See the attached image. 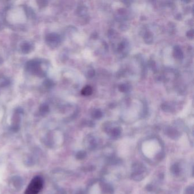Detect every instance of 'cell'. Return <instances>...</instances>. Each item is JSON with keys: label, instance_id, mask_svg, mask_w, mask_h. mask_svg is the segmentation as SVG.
I'll list each match as a JSON object with an SVG mask.
<instances>
[{"label": "cell", "instance_id": "11", "mask_svg": "<svg viewBox=\"0 0 194 194\" xmlns=\"http://www.w3.org/2000/svg\"><path fill=\"white\" fill-rule=\"evenodd\" d=\"M75 194H84V192L83 190H79L76 191Z\"/></svg>", "mask_w": 194, "mask_h": 194}, {"label": "cell", "instance_id": "10", "mask_svg": "<svg viewBox=\"0 0 194 194\" xmlns=\"http://www.w3.org/2000/svg\"><path fill=\"white\" fill-rule=\"evenodd\" d=\"M30 49H31V46L30 45L29 43H25L22 46V50L23 52H28L30 51Z\"/></svg>", "mask_w": 194, "mask_h": 194}, {"label": "cell", "instance_id": "5", "mask_svg": "<svg viewBox=\"0 0 194 194\" xmlns=\"http://www.w3.org/2000/svg\"><path fill=\"white\" fill-rule=\"evenodd\" d=\"M58 41V36H56L53 34H50L47 37V42H48L50 45H53V44L55 45Z\"/></svg>", "mask_w": 194, "mask_h": 194}, {"label": "cell", "instance_id": "4", "mask_svg": "<svg viewBox=\"0 0 194 194\" xmlns=\"http://www.w3.org/2000/svg\"><path fill=\"white\" fill-rule=\"evenodd\" d=\"M85 143L88 148L90 150H94L97 147V141L92 137H90Z\"/></svg>", "mask_w": 194, "mask_h": 194}, {"label": "cell", "instance_id": "2", "mask_svg": "<svg viewBox=\"0 0 194 194\" xmlns=\"http://www.w3.org/2000/svg\"><path fill=\"white\" fill-rule=\"evenodd\" d=\"M147 170L145 166L138 162H136L132 166V178L135 181H141L145 178L146 175Z\"/></svg>", "mask_w": 194, "mask_h": 194}, {"label": "cell", "instance_id": "8", "mask_svg": "<svg viewBox=\"0 0 194 194\" xmlns=\"http://www.w3.org/2000/svg\"><path fill=\"white\" fill-rule=\"evenodd\" d=\"M92 92V89L90 86H86L82 90V94L85 96H89Z\"/></svg>", "mask_w": 194, "mask_h": 194}, {"label": "cell", "instance_id": "3", "mask_svg": "<svg viewBox=\"0 0 194 194\" xmlns=\"http://www.w3.org/2000/svg\"><path fill=\"white\" fill-rule=\"evenodd\" d=\"M27 68L30 71L36 74H41L42 70L41 69L40 63L38 61H33L27 63Z\"/></svg>", "mask_w": 194, "mask_h": 194}, {"label": "cell", "instance_id": "1", "mask_svg": "<svg viewBox=\"0 0 194 194\" xmlns=\"http://www.w3.org/2000/svg\"><path fill=\"white\" fill-rule=\"evenodd\" d=\"M43 182L40 177H36L32 179L27 187L25 194H38L43 188Z\"/></svg>", "mask_w": 194, "mask_h": 194}, {"label": "cell", "instance_id": "6", "mask_svg": "<svg viewBox=\"0 0 194 194\" xmlns=\"http://www.w3.org/2000/svg\"><path fill=\"white\" fill-rule=\"evenodd\" d=\"M13 184L14 186V187L16 188L17 189H20L22 185V179H20V177H16L15 178H14L13 181Z\"/></svg>", "mask_w": 194, "mask_h": 194}, {"label": "cell", "instance_id": "9", "mask_svg": "<svg viewBox=\"0 0 194 194\" xmlns=\"http://www.w3.org/2000/svg\"><path fill=\"white\" fill-rule=\"evenodd\" d=\"M87 155L86 153L84 152V151H80L79 152H78L76 154V158L79 159H83L85 158V157Z\"/></svg>", "mask_w": 194, "mask_h": 194}, {"label": "cell", "instance_id": "7", "mask_svg": "<svg viewBox=\"0 0 194 194\" xmlns=\"http://www.w3.org/2000/svg\"><path fill=\"white\" fill-rule=\"evenodd\" d=\"M171 172L174 175H179L181 172L180 166L178 163H175L172 165L171 167Z\"/></svg>", "mask_w": 194, "mask_h": 194}]
</instances>
